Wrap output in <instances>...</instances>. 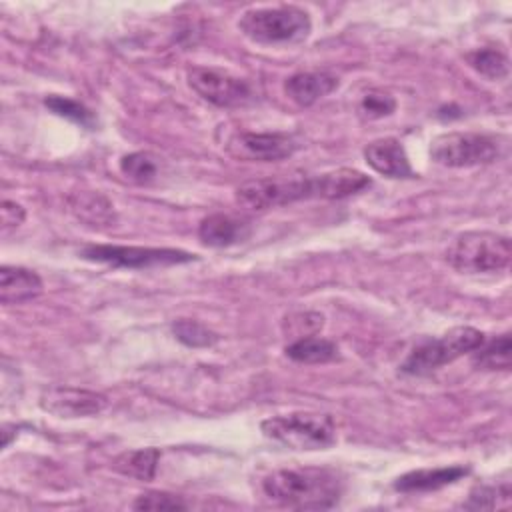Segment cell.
<instances>
[{
    "instance_id": "9",
    "label": "cell",
    "mask_w": 512,
    "mask_h": 512,
    "mask_svg": "<svg viewBox=\"0 0 512 512\" xmlns=\"http://www.w3.org/2000/svg\"><path fill=\"white\" fill-rule=\"evenodd\" d=\"M188 86L206 102L220 106V108H232L240 106L250 100L252 92L250 86L228 72L208 68V66H194L186 72Z\"/></svg>"
},
{
    "instance_id": "26",
    "label": "cell",
    "mask_w": 512,
    "mask_h": 512,
    "mask_svg": "<svg viewBox=\"0 0 512 512\" xmlns=\"http://www.w3.org/2000/svg\"><path fill=\"white\" fill-rule=\"evenodd\" d=\"M44 104L54 114H58L62 118H68V120H72V122H76V124H80L84 128H92L94 126V114L84 104H80L78 100L52 94V96L44 98Z\"/></svg>"
},
{
    "instance_id": "27",
    "label": "cell",
    "mask_w": 512,
    "mask_h": 512,
    "mask_svg": "<svg viewBox=\"0 0 512 512\" xmlns=\"http://www.w3.org/2000/svg\"><path fill=\"white\" fill-rule=\"evenodd\" d=\"M358 110L364 118L376 120V118H384L390 116L396 110V100L390 92L386 90H370L362 96Z\"/></svg>"
},
{
    "instance_id": "6",
    "label": "cell",
    "mask_w": 512,
    "mask_h": 512,
    "mask_svg": "<svg viewBox=\"0 0 512 512\" xmlns=\"http://www.w3.org/2000/svg\"><path fill=\"white\" fill-rule=\"evenodd\" d=\"M500 144L490 134L446 132L432 140L430 156L446 168H472L490 164L498 158Z\"/></svg>"
},
{
    "instance_id": "18",
    "label": "cell",
    "mask_w": 512,
    "mask_h": 512,
    "mask_svg": "<svg viewBox=\"0 0 512 512\" xmlns=\"http://www.w3.org/2000/svg\"><path fill=\"white\" fill-rule=\"evenodd\" d=\"M286 356L294 362H302V364H322V362H330L338 356V346L318 334L312 336H304V338H296L292 340L286 348H284Z\"/></svg>"
},
{
    "instance_id": "2",
    "label": "cell",
    "mask_w": 512,
    "mask_h": 512,
    "mask_svg": "<svg viewBox=\"0 0 512 512\" xmlns=\"http://www.w3.org/2000/svg\"><path fill=\"white\" fill-rule=\"evenodd\" d=\"M510 258V238L488 230L458 234L446 250V262L460 274L500 272L508 268Z\"/></svg>"
},
{
    "instance_id": "4",
    "label": "cell",
    "mask_w": 512,
    "mask_h": 512,
    "mask_svg": "<svg viewBox=\"0 0 512 512\" xmlns=\"http://www.w3.org/2000/svg\"><path fill=\"white\" fill-rule=\"evenodd\" d=\"M266 438L292 450H324L336 442V426L330 414L292 412L270 416L260 424Z\"/></svg>"
},
{
    "instance_id": "8",
    "label": "cell",
    "mask_w": 512,
    "mask_h": 512,
    "mask_svg": "<svg viewBox=\"0 0 512 512\" xmlns=\"http://www.w3.org/2000/svg\"><path fill=\"white\" fill-rule=\"evenodd\" d=\"M308 198H316L314 176L256 178L236 188V202L250 210H268Z\"/></svg>"
},
{
    "instance_id": "5",
    "label": "cell",
    "mask_w": 512,
    "mask_h": 512,
    "mask_svg": "<svg viewBox=\"0 0 512 512\" xmlns=\"http://www.w3.org/2000/svg\"><path fill=\"white\" fill-rule=\"evenodd\" d=\"M484 340V334L472 326H456L438 338H428L416 344L400 370L410 376H428L440 366L454 362L456 358L472 352Z\"/></svg>"
},
{
    "instance_id": "19",
    "label": "cell",
    "mask_w": 512,
    "mask_h": 512,
    "mask_svg": "<svg viewBox=\"0 0 512 512\" xmlns=\"http://www.w3.org/2000/svg\"><path fill=\"white\" fill-rule=\"evenodd\" d=\"M160 452L156 448H138L126 450L114 458V470L124 476H132L136 480H152L158 468Z\"/></svg>"
},
{
    "instance_id": "7",
    "label": "cell",
    "mask_w": 512,
    "mask_h": 512,
    "mask_svg": "<svg viewBox=\"0 0 512 512\" xmlns=\"http://www.w3.org/2000/svg\"><path fill=\"white\" fill-rule=\"evenodd\" d=\"M80 256L90 262H100L114 268H132V270L186 264L196 260L194 254L178 248H148V246H118V244H88L80 250Z\"/></svg>"
},
{
    "instance_id": "22",
    "label": "cell",
    "mask_w": 512,
    "mask_h": 512,
    "mask_svg": "<svg viewBox=\"0 0 512 512\" xmlns=\"http://www.w3.org/2000/svg\"><path fill=\"white\" fill-rule=\"evenodd\" d=\"M468 64L488 80H502L508 74V58L498 48H478L466 54Z\"/></svg>"
},
{
    "instance_id": "28",
    "label": "cell",
    "mask_w": 512,
    "mask_h": 512,
    "mask_svg": "<svg viewBox=\"0 0 512 512\" xmlns=\"http://www.w3.org/2000/svg\"><path fill=\"white\" fill-rule=\"evenodd\" d=\"M322 324H324L322 314L304 310V312L288 314L284 318V322H282V328H284L286 334H290L296 340V338H304V336L316 334L322 328Z\"/></svg>"
},
{
    "instance_id": "10",
    "label": "cell",
    "mask_w": 512,
    "mask_h": 512,
    "mask_svg": "<svg viewBox=\"0 0 512 512\" xmlns=\"http://www.w3.org/2000/svg\"><path fill=\"white\" fill-rule=\"evenodd\" d=\"M296 148V140L280 132H238L226 142L228 154L244 162H276L292 156Z\"/></svg>"
},
{
    "instance_id": "16",
    "label": "cell",
    "mask_w": 512,
    "mask_h": 512,
    "mask_svg": "<svg viewBox=\"0 0 512 512\" xmlns=\"http://www.w3.org/2000/svg\"><path fill=\"white\" fill-rule=\"evenodd\" d=\"M468 474L466 466H442L410 470L396 478L394 488L400 492H430L462 480Z\"/></svg>"
},
{
    "instance_id": "25",
    "label": "cell",
    "mask_w": 512,
    "mask_h": 512,
    "mask_svg": "<svg viewBox=\"0 0 512 512\" xmlns=\"http://www.w3.org/2000/svg\"><path fill=\"white\" fill-rule=\"evenodd\" d=\"M172 332H174V336H176L182 344H186V346H190V348L212 346V344L218 340V334L212 332L208 326L200 324L198 320H186V318L176 320V322L172 324Z\"/></svg>"
},
{
    "instance_id": "29",
    "label": "cell",
    "mask_w": 512,
    "mask_h": 512,
    "mask_svg": "<svg viewBox=\"0 0 512 512\" xmlns=\"http://www.w3.org/2000/svg\"><path fill=\"white\" fill-rule=\"evenodd\" d=\"M134 510H186L188 504L170 492H146L132 504Z\"/></svg>"
},
{
    "instance_id": "12",
    "label": "cell",
    "mask_w": 512,
    "mask_h": 512,
    "mask_svg": "<svg viewBox=\"0 0 512 512\" xmlns=\"http://www.w3.org/2000/svg\"><path fill=\"white\" fill-rule=\"evenodd\" d=\"M366 164L388 178H414L408 154L396 138H380L364 148Z\"/></svg>"
},
{
    "instance_id": "20",
    "label": "cell",
    "mask_w": 512,
    "mask_h": 512,
    "mask_svg": "<svg viewBox=\"0 0 512 512\" xmlns=\"http://www.w3.org/2000/svg\"><path fill=\"white\" fill-rule=\"evenodd\" d=\"M68 204H70V210L84 222H90V224L114 222L112 204L100 192H76L68 198Z\"/></svg>"
},
{
    "instance_id": "1",
    "label": "cell",
    "mask_w": 512,
    "mask_h": 512,
    "mask_svg": "<svg viewBox=\"0 0 512 512\" xmlns=\"http://www.w3.org/2000/svg\"><path fill=\"white\" fill-rule=\"evenodd\" d=\"M262 490L268 498L288 508L326 510L340 500L342 480L328 468H280L262 480Z\"/></svg>"
},
{
    "instance_id": "17",
    "label": "cell",
    "mask_w": 512,
    "mask_h": 512,
    "mask_svg": "<svg viewBox=\"0 0 512 512\" xmlns=\"http://www.w3.org/2000/svg\"><path fill=\"white\" fill-rule=\"evenodd\" d=\"M368 186H370V178L364 172L354 168H338V170L314 176L316 198H326V200H340L356 192H362Z\"/></svg>"
},
{
    "instance_id": "3",
    "label": "cell",
    "mask_w": 512,
    "mask_h": 512,
    "mask_svg": "<svg viewBox=\"0 0 512 512\" xmlns=\"http://www.w3.org/2000/svg\"><path fill=\"white\" fill-rule=\"evenodd\" d=\"M238 28L258 44H296L306 40L312 22L308 12L298 6H276L246 10L238 20Z\"/></svg>"
},
{
    "instance_id": "15",
    "label": "cell",
    "mask_w": 512,
    "mask_h": 512,
    "mask_svg": "<svg viewBox=\"0 0 512 512\" xmlns=\"http://www.w3.org/2000/svg\"><path fill=\"white\" fill-rule=\"evenodd\" d=\"M42 292V280L34 270L24 266L0 268V302L2 304H22L36 298Z\"/></svg>"
},
{
    "instance_id": "11",
    "label": "cell",
    "mask_w": 512,
    "mask_h": 512,
    "mask_svg": "<svg viewBox=\"0 0 512 512\" xmlns=\"http://www.w3.org/2000/svg\"><path fill=\"white\" fill-rule=\"evenodd\" d=\"M108 406V398L94 390L52 386L40 394V408L60 418H82L100 414Z\"/></svg>"
},
{
    "instance_id": "23",
    "label": "cell",
    "mask_w": 512,
    "mask_h": 512,
    "mask_svg": "<svg viewBox=\"0 0 512 512\" xmlns=\"http://www.w3.org/2000/svg\"><path fill=\"white\" fill-rule=\"evenodd\" d=\"M510 484L502 482V484H480L476 488L470 490L468 500L462 504L464 508H472V510H486V508H500V506H508L510 504Z\"/></svg>"
},
{
    "instance_id": "24",
    "label": "cell",
    "mask_w": 512,
    "mask_h": 512,
    "mask_svg": "<svg viewBox=\"0 0 512 512\" xmlns=\"http://www.w3.org/2000/svg\"><path fill=\"white\" fill-rule=\"evenodd\" d=\"M120 172L136 184H148L154 180L156 172H158V164L156 158L148 152H132L122 156L120 160Z\"/></svg>"
},
{
    "instance_id": "14",
    "label": "cell",
    "mask_w": 512,
    "mask_h": 512,
    "mask_svg": "<svg viewBox=\"0 0 512 512\" xmlns=\"http://www.w3.org/2000/svg\"><path fill=\"white\" fill-rule=\"evenodd\" d=\"M336 88H338V78L330 72H318V70L296 72L284 84L288 98L294 100L298 106H312Z\"/></svg>"
},
{
    "instance_id": "30",
    "label": "cell",
    "mask_w": 512,
    "mask_h": 512,
    "mask_svg": "<svg viewBox=\"0 0 512 512\" xmlns=\"http://www.w3.org/2000/svg\"><path fill=\"white\" fill-rule=\"evenodd\" d=\"M24 208L12 200H4L2 202V208H0V220L4 224V228H14V226H20L24 222Z\"/></svg>"
},
{
    "instance_id": "13",
    "label": "cell",
    "mask_w": 512,
    "mask_h": 512,
    "mask_svg": "<svg viewBox=\"0 0 512 512\" xmlns=\"http://www.w3.org/2000/svg\"><path fill=\"white\" fill-rule=\"evenodd\" d=\"M250 236V224L232 214H210L198 226V238L210 248H226Z\"/></svg>"
},
{
    "instance_id": "21",
    "label": "cell",
    "mask_w": 512,
    "mask_h": 512,
    "mask_svg": "<svg viewBox=\"0 0 512 512\" xmlns=\"http://www.w3.org/2000/svg\"><path fill=\"white\" fill-rule=\"evenodd\" d=\"M512 342L510 334L504 332L492 340H482L478 348L472 350V364L482 370H508L510 368Z\"/></svg>"
}]
</instances>
